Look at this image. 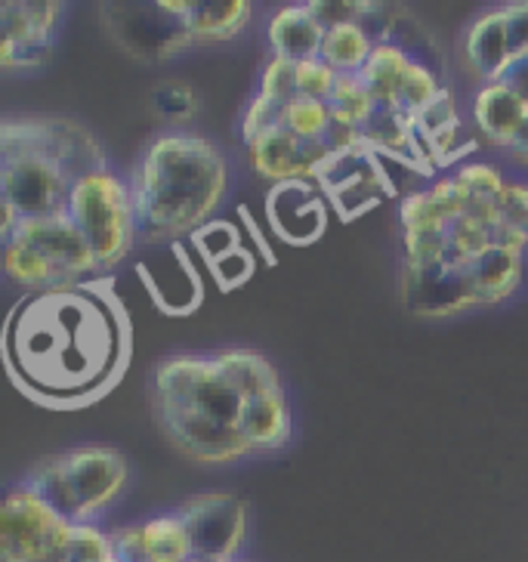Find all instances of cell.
<instances>
[{"label": "cell", "instance_id": "obj_1", "mask_svg": "<svg viewBox=\"0 0 528 562\" xmlns=\"http://www.w3.org/2000/svg\"><path fill=\"white\" fill-rule=\"evenodd\" d=\"M131 356V315L102 276L19 297L3 325L10 381L50 412L102 402L127 374Z\"/></svg>", "mask_w": 528, "mask_h": 562}, {"label": "cell", "instance_id": "obj_2", "mask_svg": "<svg viewBox=\"0 0 528 562\" xmlns=\"http://www.w3.org/2000/svg\"><path fill=\"white\" fill-rule=\"evenodd\" d=\"M229 189V161L214 139L189 131L155 136L133 167L131 192L139 238L177 245L216 220Z\"/></svg>", "mask_w": 528, "mask_h": 562}, {"label": "cell", "instance_id": "obj_3", "mask_svg": "<svg viewBox=\"0 0 528 562\" xmlns=\"http://www.w3.org/2000/svg\"><path fill=\"white\" fill-rule=\"evenodd\" d=\"M151 412L186 458L232 463L254 454L245 436V405L211 356H170L151 368Z\"/></svg>", "mask_w": 528, "mask_h": 562}, {"label": "cell", "instance_id": "obj_4", "mask_svg": "<svg viewBox=\"0 0 528 562\" xmlns=\"http://www.w3.org/2000/svg\"><path fill=\"white\" fill-rule=\"evenodd\" d=\"M127 458L109 446H81L50 454L25 473V485L71 526L97 522L127 485Z\"/></svg>", "mask_w": 528, "mask_h": 562}, {"label": "cell", "instance_id": "obj_5", "mask_svg": "<svg viewBox=\"0 0 528 562\" xmlns=\"http://www.w3.org/2000/svg\"><path fill=\"white\" fill-rule=\"evenodd\" d=\"M3 245V276L25 288V294L66 288L78 281L100 279L97 254L87 245L78 226L63 216L19 220L16 229L0 238Z\"/></svg>", "mask_w": 528, "mask_h": 562}, {"label": "cell", "instance_id": "obj_6", "mask_svg": "<svg viewBox=\"0 0 528 562\" xmlns=\"http://www.w3.org/2000/svg\"><path fill=\"white\" fill-rule=\"evenodd\" d=\"M68 220L93 248L100 269L121 263L139 238L131 182L121 180L115 170H100L75 182Z\"/></svg>", "mask_w": 528, "mask_h": 562}, {"label": "cell", "instance_id": "obj_7", "mask_svg": "<svg viewBox=\"0 0 528 562\" xmlns=\"http://www.w3.org/2000/svg\"><path fill=\"white\" fill-rule=\"evenodd\" d=\"M68 535H71V522H66L25 482L7 492L0 507L3 562H63Z\"/></svg>", "mask_w": 528, "mask_h": 562}, {"label": "cell", "instance_id": "obj_8", "mask_svg": "<svg viewBox=\"0 0 528 562\" xmlns=\"http://www.w3.org/2000/svg\"><path fill=\"white\" fill-rule=\"evenodd\" d=\"M75 180L63 167L29 149H0V195L19 220L68 214Z\"/></svg>", "mask_w": 528, "mask_h": 562}, {"label": "cell", "instance_id": "obj_9", "mask_svg": "<svg viewBox=\"0 0 528 562\" xmlns=\"http://www.w3.org/2000/svg\"><path fill=\"white\" fill-rule=\"evenodd\" d=\"M0 149H29L50 158L78 182L90 173L109 170L100 139L66 117H7Z\"/></svg>", "mask_w": 528, "mask_h": 562}, {"label": "cell", "instance_id": "obj_10", "mask_svg": "<svg viewBox=\"0 0 528 562\" xmlns=\"http://www.w3.org/2000/svg\"><path fill=\"white\" fill-rule=\"evenodd\" d=\"M177 516L189 531L195 562H238L248 538V504L229 492L186 497Z\"/></svg>", "mask_w": 528, "mask_h": 562}, {"label": "cell", "instance_id": "obj_11", "mask_svg": "<svg viewBox=\"0 0 528 562\" xmlns=\"http://www.w3.org/2000/svg\"><path fill=\"white\" fill-rule=\"evenodd\" d=\"M313 182L322 189L330 207L340 214V220H356L368 214L386 195H396L393 180L378 161V151L364 143L340 155H330L328 161L315 170Z\"/></svg>", "mask_w": 528, "mask_h": 562}, {"label": "cell", "instance_id": "obj_12", "mask_svg": "<svg viewBox=\"0 0 528 562\" xmlns=\"http://www.w3.org/2000/svg\"><path fill=\"white\" fill-rule=\"evenodd\" d=\"M402 303L414 315H424V318H442V315L473 310V306H479V297L470 266H417L405 260V266H402Z\"/></svg>", "mask_w": 528, "mask_h": 562}, {"label": "cell", "instance_id": "obj_13", "mask_svg": "<svg viewBox=\"0 0 528 562\" xmlns=\"http://www.w3.org/2000/svg\"><path fill=\"white\" fill-rule=\"evenodd\" d=\"M63 16V3H19L0 7V63L3 68L44 66L53 53V32Z\"/></svg>", "mask_w": 528, "mask_h": 562}, {"label": "cell", "instance_id": "obj_14", "mask_svg": "<svg viewBox=\"0 0 528 562\" xmlns=\"http://www.w3.org/2000/svg\"><path fill=\"white\" fill-rule=\"evenodd\" d=\"M328 199L313 180L276 182L266 192V220L269 229L279 235L284 245L306 248L322 238L328 226Z\"/></svg>", "mask_w": 528, "mask_h": 562}, {"label": "cell", "instance_id": "obj_15", "mask_svg": "<svg viewBox=\"0 0 528 562\" xmlns=\"http://www.w3.org/2000/svg\"><path fill=\"white\" fill-rule=\"evenodd\" d=\"M254 170L272 182L313 180L315 170L330 158L328 146L322 139H300L284 127L257 136L248 143Z\"/></svg>", "mask_w": 528, "mask_h": 562}, {"label": "cell", "instance_id": "obj_16", "mask_svg": "<svg viewBox=\"0 0 528 562\" xmlns=\"http://www.w3.org/2000/svg\"><path fill=\"white\" fill-rule=\"evenodd\" d=\"M117 34L133 53L146 59H165L192 44L186 22L170 10L167 0L151 7H124V25Z\"/></svg>", "mask_w": 528, "mask_h": 562}, {"label": "cell", "instance_id": "obj_17", "mask_svg": "<svg viewBox=\"0 0 528 562\" xmlns=\"http://www.w3.org/2000/svg\"><path fill=\"white\" fill-rule=\"evenodd\" d=\"M170 248V257H167V263L161 269H151V266L139 263L136 266V276L143 279L146 284V291H149V297L155 300V306L167 315H189L195 313V306H199L204 294L201 291H192V288H182L177 281L186 279H195L199 276V269L192 263V254L189 248L177 241V245H167Z\"/></svg>", "mask_w": 528, "mask_h": 562}, {"label": "cell", "instance_id": "obj_18", "mask_svg": "<svg viewBox=\"0 0 528 562\" xmlns=\"http://www.w3.org/2000/svg\"><path fill=\"white\" fill-rule=\"evenodd\" d=\"M463 53H467V66L476 71L482 83H495L513 59L510 29H507V13L504 7L482 13V16L470 25L467 41H463Z\"/></svg>", "mask_w": 528, "mask_h": 562}, {"label": "cell", "instance_id": "obj_19", "mask_svg": "<svg viewBox=\"0 0 528 562\" xmlns=\"http://www.w3.org/2000/svg\"><path fill=\"white\" fill-rule=\"evenodd\" d=\"M473 121L482 136H488L492 146L510 149V143L519 136L528 121V102L516 97L510 87L501 81L482 83L473 100Z\"/></svg>", "mask_w": 528, "mask_h": 562}, {"label": "cell", "instance_id": "obj_20", "mask_svg": "<svg viewBox=\"0 0 528 562\" xmlns=\"http://www.w3.org/2000/svg\"><path fill=\"white\" fill-rule=\"evenodd\" d=\"M170 10L186 22L192 41H232L245 32L254 16V7L245 0H167Z\"/></svg>", "mask_w": 528, "mask_h": 562}, {"label": "cell", "instance_id": "obj_21", "mask_svg": "<svg viewBox=\"0 0 528 562\" xmlns=\"http://www.w3.org/2000/svg\"><path fill=\"white\" fill-rule=\"evenodd\" d=\"M266 34H269L272 56H279V59L306 63V59H318L322 56L325 29L315 22L306 3L281 7L279 13L269 19V32Z\"/></svg>", "mask_w": 528, "mask_h": 562}, {"label": "cell", "instance_id": "obj_22", "mask_svg": "<svg viewBox=\"0 0 528 562\" xmlns=\"http://www.w3.org/2000/svg\"><path fill=\"white\" fill-rule=\"evenodd\" d=\"M294 420L288 408L284 390H272L263 396L248 398L245 405V436L254 451H279L291 442Z\"/></svg>", "mask_w": 528, "mask_h": 562}, {"label": "cell", "instance_id": "obj_23", "mask_svg": "<svg viewBox=\"0 0 528 562\" xmlns=\"http://www.w3.org/2000/svg\"><path fill=\"white\" fill-rule=\"evenodd\" d=\"M470 276L476 284L479 306H492L507 300L523 281V250L492 248L470 263Z\"/></svg>", "mask_w": 528, "mask_h": 562}, {"label": "cell", "instance_id": "obj_24", "mask_svg": "<svg viewBox=\"0 0 528 562\" xmlns=\"http://www.w3.org/2000/svg\"><path fill=\"white\" fill-rule=\"evenodd\" d=\"M214 359L220 364V371L229 378L232 386L245 398L263 396V393H272V390H284L276 364L260 352H254V349H220V352H214Z\"/></svg>", "mask_w": 528, "mask_h": 562}, {"label": "cell", "instance_id": "obj_25", "mask_svg": "<svg viewBox=\"0 0 528 562\" xmlns=\"http://www.w3.org/2000/svg\"><path fill=\"white\" fill-rule=\"evenodd\" d=\"M414 63H417V59H414L412 53L405 50L396 37H393V41L374 47L368 66L359 71V78H362L364 87L371 90L374 102H396L398 87H402V81H405V75H408V68H412Z\"/></svg>", "mask_w": 528, "mask_h": 562}, {"label": "cell", "instance_id": "obj_26", "mask_svg": "<svg viewBox=\"0 0 528 562\" xmlns=\"http://www.w3.org/2000/svg\"><path fill=\"white\" fill-rule=\"evenodd\" d=\"M374 41L368 37L362 25H340V29H330L325 32V41H322V63L328 68H334L337 75H359L371 53H374Z\"/></svg>", "mask_w": 528, "mask_h": 562}, {"label": "cell", "instance_id": "obj_27", "mask_svg": "<svg viewBox=\"0 0 528 562\" xmlns=\"http://www.w3.org/2000/svg\"><path fill=\"white\" fill-rule=\"evenodd\" d=\"M143 538H146L149 562H195L189 531L177 510L151 516L149 522H143Z\"/></svg>", "mask_w": 528, "mask_h": 562}, {"label": "cell", "instance_id": "obj_28", "mask_svg": "<svg viewBox=\"0 0 528 562\" xmlns=\"http://www.w3.org/2000/svg\"><path fill=\"white\" fill-rule=\"evenodd\" d=\"M328 105L330 112H334V121L362 131L364 124H368V117H371V112H374V97H371V90L364 87L359 75H340L334 93H330Z\"/></svg>", "mask_w": 528, "mask_h": 562}, {"label": "cell", "instance_id": "obj_29", "mask_svg": "<svg viewBox=\"0 0 528 562\" xmlns=\"http://www.w3.org/2000/svg\"><path fill=\"white\" fill-rule=\"evenodd\" d=\"M115 541L112 531H102L97 522L71 526L63 562H115Z\"/></svg>", "mask_w": 528, "mask_h": 562}, {"label": "cell", "instance_id": "obj_30", "mask_svg": "<svg viewBox=\"0 0 528 562\" xmlns=\"http://www.w3.org/2000/svg\"><path fill=\"white\" fill-rule=\"evenodd\" d=\"M334 124V112L328 102L318 100H291L284 105V131H291L300 139H325V133Z\"/></svg>", "mask_w": 528, "mask_h": 562}, {"label": "cell", "instance_id": "obj_31", "mask_svg": "<svg viewBox=\"0 0 528 562\" xmlns=\"http://www.w3.org/2000/svg\"><path fill=\"white\" fill-rule=\"evenodd\" d=\"M189 245L204 260V266H214L226 254L241 248V229L229 220H211L189 238Z\"/></svg>", "mask_w": 528, "mask_h": 562}, {"label": "cell", "instance_id": "obj_32", "mask_svg": "<svg viewBox=\"0 0 528 562\" xmlns=\"http://www.w3.org/2000/svg\"><path fill=\"white\" fill-rule=\"evenodd\" d=\"M442 93V87L436 81V75L429 71L420 59L408 68V75H405V81L398 87V100L396 105L405 112V115H417V112H424L429 102L436 100Z\"/></svg>", "mask_w": 528, "mask_h": 562}, {"label": "cell", "instance_id": "obj_33", "mask_svg": "<svg viewBox=\"0 0 528 562\" xmlns=\"http://www.w3.org/2000/svg\"><path fill=\"white\" fill-rule=\"evenodd\" d=\"M454 182L467 199L476 201H495L501 195V189L507 186V180L501 177V170L485 161H470L454 173Z\"/></svg>", "mask_w": 528, "mask_h": 562}, {"label": "cell", "instance_id": "obj_34", "mask_svg": "<svg viewBox=\"0 0 528 562\" xmlns=\"http://www.w3.org/2000/svg\"><path fill=\"white\" fill-rule=\"evenodd\" d=\"M207 269H211V276H214L220 291H235V288H241V284H248V281L254 279L257 254L241 245V248L226 254L223 260H216V263L207 266Z\"/></svg>", "mask_w": 528, "mask_h": 562}, {"label": "cell", "instance_id": "obj_35", "mask_svg": "<svg viewBox=\"0 0 528 562\" xmlns=\"http://www.w3.org/2000/svg\"><path fill=\"white\" fill-rule=\"evenodd\" d=\"M284 105H288V102L269 100L263 93H257V97L250 100L248 112H245V121H241V136H245V143H254L257 136H263V133L281 127V124H284Z\"/></svg>", "mask_w": 528, "mask_h": 562}, {"label": "cell", "instance_id": "obj_36", "mask_svg": "<svg viewBox=\"0 0 528 562\" xmlns=\"http://www.w3.org/2000/svg\"><path fill=\"white\" fill-rule=\"evenodd\" d=\"M454 124H461V121H458V112H454V97H451V90H446V87H442V93L429 102L424 112L414 115V127H417V136L424 143L432 139V136H439V133H446Z\"/></svg>", "mask_w": 528, "mask_h": 562}, {"label": "cell", "instance_id": "obj_37", "mask_svg": "<svg viewBox=\"0 0 528 562\" xmlns=\"http://www.w3.org/2000/svg\"><path fill=\"white\" fill-rule=\"evenodd\" d=\"M497 216L504 226H510L516 235H523L528 241V182H510L501 189L495 199Z\"/></svg>", "mask_w": 528, "mask_h": 562}, {"label": "cell", "instance_id": "obj_38", "mask_svg": "<svg viewBox=\"0 0 528 562\" xmlns=\"http://www.w3.org/2000/svg\"><path fill=\"white\" fill-rule=\"evenodd\" d=\"M260 93L279 102L297 100V63L272 56L260 75Z\"/></svg>", "mask_w": 528, "mask_h": 562}, {"label": "cell", "instance_id": "obj_39", "mask_svg": "<svg viewBox=\"0 0 528 562\" xmlns=\"http://www.w3.org/2000/svg\"><path fill=\"white\" fill-rule=\"evenodd\" d=\"M337 71L328 68L322 59H306V63H297V97L303 100H318L328 102L334 87H337Z\"/></svg>", "mask_w": 528, "mask_h": 562}, {"label": "cell", "instance_id": "obj_40", "mask_svg": "<svg viewBox=\"0 0 528 562\" xmlns=\"http://www.w3.org/2000/svg\"><path fill=\"white\" fill-rule=\"evenodd\" d=\"M306 7H310L315 22L325 32H330V29H340V25H359L371 3L368 0H359V3H347V0H310Z\"/></svg>", "mask_w": 528, "mask_h": 562}, {"label": "cell", "instance_id": "obj_41", "mask_svg": "<svg viewBox=\"0 0 528 562\" xmlns=\"http://www.w3.org/2000/svg\"><path fill=\"white\" fill-rule=\"evenodd\" d=\"M112 541H115L117 562H149V550H146L143 526H131V529L112 531Z\"/></svg>", "mask_w": 528, "mask_h": 562}, {"label": "cell", "instance_id": "obj_42", "mask_svg": "<svg viewBox=\"0 0 528 562\" xmlns=\"http://www.w3.org/2000/svg\"><path fill=\"white\" fill-rule=\"evenodd\" d=\"M507 13V29H510L513 56H526L528 53V3H510L504 7Z\"/></svg>", "mask_w": 528, "mask_h": 562}, {"label": "cell", "instance_id": "obj_43", "mask_svg": "<svg viewBox=\"0 0 528 562\" xmlns=\"http://www.w3.org/2000/svg\"><path fill=\"white\" fill-rule=\"evenodd\" d=\"M192 90L186 87V83H161L158 87V93H155V105L161 109V115L167 117H189V112L186 109H180V97L186 100Z\"/></svg>", "mask_w": 528, "mask_h": 562}, {"label": "cell", "instance_id": "obj_44", "mask_svg": "<svg viewBox=\"0 0 528 562\" xmlns=\"http://www.w3.org/2000/svg\"><path fill=\"white\" fill-rule=\"evenodd\" d=\"M238 220H241V229L248 232V238H250V245H254V250H257V254L263 257V263L276 266V254H272V245H269V238H266L263 229L257 226V220H254V214H250L245 204L238 207Z\"/></svg>", "mask_w": 528, "mask_h": 562}, {"label": "cell", "instance_id": "obj_45", "mask_svg": "<svg viewBox=\"0 0 528 562\" xmlns=\"http://www.w3.org/2000/svg\"><path fill=\"white\" fill-rule=\"evenodd\" d=\"M497 81L504 83V87H510L516 97H523L528 102V53L526 56H516Z\"/></svg>", "mask_w": 528, "mask_h": 562}, {"label": "cell", "instance_id": "obj_46", "mask_svg": "<svg viewBox=\"0 0 528 562\" xmlns=\"http://www.w3.org/2000/svg\"><path fill=\"white\" fill-rule=\"evenodd\" d=\"M516 158V161H523V165H528V121L526 127L519 131V136L510 143V149H507Z\"/></svg>", "mask_w": 528, "mask_h": 562}, {"label": "cell", "instance_id": "obj_47", "mask_svg": "<svg viewBox=\"0 0 528 562\" xmlns=\"http://www.w3.org/2000/svg\"><path fill=\"white\" fill-rule=\"evenodd\" d=\"M238 562H245V560H238Z\"/></svg>", "mask_w": 528, "mask_h": 562}, {"label": "cell", "instance_id": "obj_48", "mask_svg": "<svg viewBox=\"0 0 528 562\" xmlns=\"http://www.w3.org/2000/svg\"><path fill=\"white\" fill-rule=\"evenodd\" d=\"M115 562H117V560H115Z\"/></svg>", "mask_w": 528, "mask_h": 562}]
</instances>
